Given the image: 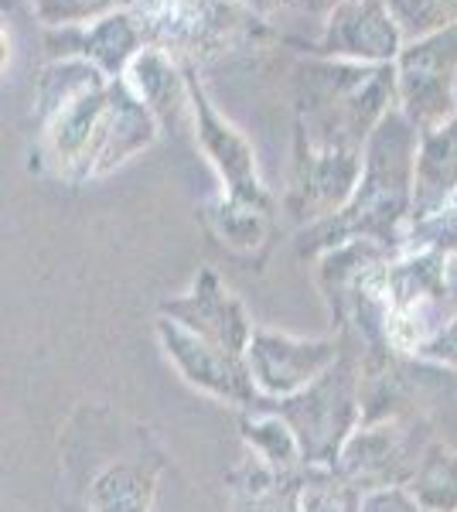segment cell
<instances>
[{
	"mask_svg": "<svg viewBox=\"0 0 457 512\" xmlns=\"http://www.w3.org/2000/svg\"><path fill=\"white\" fill-rule=\"evenodd\" d=\"M58 451L65 482L86 512H157L168 458L144 424L82 403Z\"/></svg>",
	"mask_w": 457,
	"mask_h": 512,
	"instance_id": "obj_1",
	"label": "cell"
},
{
	"mask_svg": "<svg viewBox=\"0 0 457 512\" xmlns=\"http://www.w3.org/2000/svg\"><path fill=\"white\" fill-rule=\"evenodd\" d=\"M342 342V359L318 383L287 400H260V407L273 410L290 424L307 468H335L348 437L362 427L359 349H352L345 335Z\"/></svg>",
	"mask_w": 457,
	"mask_h": 512,
	"instance_id": "obj_2",
	"label": "cell"
},
{
	"mask_svg": "<svg viewBox=\"0 0 457 512\" xmlns=\"http://www.w3.org/2000/svg\"><path fill=\"white\" fill-rule=\"evenodd\" d=\"M434 441L420 417H396L362 424L338 454L335 475L362 499L406 489L423 448Z\"/></svg>",
	"mask_w": 457,
	"mask_h": 512,
	"instance_id": "obj_3",
	"label": "cell"
},
{
	"mask_svg": "<svg viewBox=\"0 0 457 512\" xmlns=\"http://www.w3.org/2000/svg\"><path fill=\"white\" fill-rule=\"evenodd\" d=\"M154 335L161 342L164 355H168V362L178 369V376L188 386H195L198 393L212 396L219 403H232L239 410H253L260 403V393H256V383L246 366V355L222 349V345L188 332L185 325H178V321L164 315L157 318Z\"/></svg>",
	"mask_w": 457,
	"mask_h": 512,
	"instance_id": "obj_4",
	"label": "cell"
},
{
	"mask_svg": "<svg viewBox=\"0 0 457 512\" xmlns=\"http://www.w3.org/2000/svg\"><path fill=\"white\" fill-rule=\"evenodd\" d=\"M342 335L328 338H297L273 328H256L246 349V366L256 383L260 400H287L307 390L342 359Z\"/></svg>",
	"mask_w": 457,
	"mask_h": 512,
	"instance_id": "obj_5",
	"label": "cell"
},
{
	"mask_svg": "<svg viewBox=\"0 0 457 512\" xmlns=\"http://www.w3.org/2000/svg\"><path fill=\"white\" fill-rule=\"evenodd\" d=\"M161 315L236 355H246L249 342H253V335H256V325H253V318H249L246 304L239 301L212 270H202L185 297L164 301Z\"/></svg>",
	"mask_w": 457,
	"mask_h": 512,
	"instance_id": "obj_6",
	"label": "cell"
},
{
	"mask_svg": "<svg viewBox=\"0 0 457 512\" xmlns=\"http://www.w3.org/2000/svg\"><path fill=\"white\" fill-rule=\"evenodd\" d=\"M304 489L307 468L280 472L249 451L226 475L229 512H304Z\"/></svg>",
	"mask_w": 457,
	"mask_h": 512,
	"instance_id": "obj_7",
	"label": "cell"
},
{
	"mask_svg": "<svg viewBox=\"0 0 457 512\" xmlns=\"http://www.w3.org/2000/svg\"><path fill=\"white\" fill-rule=\"evenodd\" d=\"M239 437H243L249 454H256V458L280 468V472H304L307 468L301 444H297L290 424L280 414H273V410L260 407V403L239 414Z\"/></svg>",
	"mask_w": 457,
	"mask_h": 512,
	"instance_id": "obj_8",
	"label": "cell"
},
{
	"mask_svg": "<svg viewBox=\"0 0 457 512\" xmlns=\"http://www.w3.org/2000/svg\"><path fill=\"white\" fill-rule=\"evenodd\" d=\"M403 492L420 512H457V451L451 444L434 437Z\"/></svg>",
	"mask_w": 457,
	"mask_h": 512,
	"instance_id": "obj_9",
	"label": "cell"
},
{
	"mask_svg": "<svg viewBox=\"0 0 457 512\" xmlns=\"http://www.w3.org/2000/svg\"><path fill=\"white\" fill-rule=\"evenodd\" d=\"M362 495L352 492L335 468H307L304 512H359Z\"/></svg>",
	"mask_w": 457,
	"mask_h": 512,
	"instance_id": "obj_10",
	"label": "cell"
},
{
	"mask_svg": "<svg viewBox=\"0 0 457 512\" xmlns=\"http://www.w3.org/2000/svg\"><path fill=\"white\" fill-rule=\"evenodd\" d=\"M417 362H430V366H440V369H451L457 373V315L447 321L440 332L430 338L423 349L413 355Z\"/></svg>",
	"mask_w": 457,
	"mask_h": 512,
	"instance_id": "obj_11",
	"label": "cell"
},
{
	"mask_svg": "<svg viewBox=\"0 0 457 512\" xmlns=\"http://www.w3.org/2000/svg\"><path fill=\"white\" fill-rule=\"evenodd\" d=\"M359 512H420V509L413 506L410 495H406L403 489H396V492H379V495L362 499Z\"/></svg>",
	"mask_w": 457,
	"mask_h": 512,
	"instance_id": "obj_12",
	"label": "cell"
},
{
	"mask_svg": "<svg viewBox=\"0 0 457 512\" xmlns=\"http://www.w3.org/2000/svg\"><path fill=\"white\" fill-rule=\"evenodd\" d=\"M65 512H86V509H82V506H65Z\"/></svg>",
	"mask_w": 457,
	"mask_h": 512,
	"instance_id": "obj_13",
	"label": "cell"
}]
</instances>
